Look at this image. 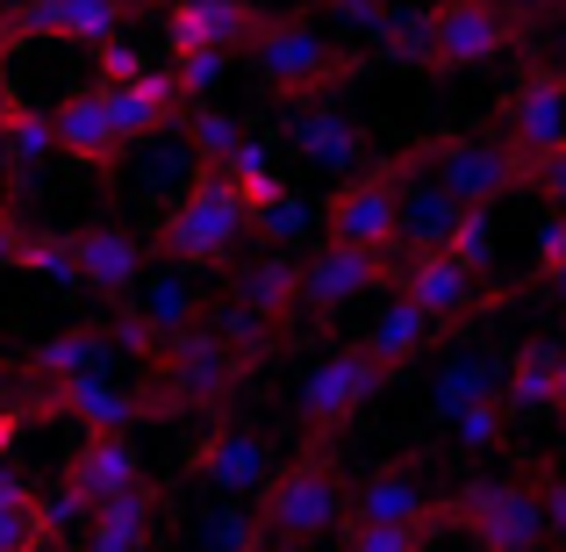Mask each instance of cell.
Wrapping results in <instances>:
<instances>
[{
  "label": "cell",
  "mask_w": 566,
  "mask_h": 552,
  "mask_svg": "<svg viewBox=\"0 0 566 552\" xmlns=\"http://www.w3.org/2000/svg\"><path fill=\"white\" fill-rule=\"evenodd\" d=\"M0 152H8V173L29 180L43 158L57 152V129H51V108H14V123L0 129Z\"/></svg>",
  "instance_id": "35"
},
{
  "label": "cell",
  "mask_w": 566,
  "mask_h": 552,
  "mask_svg": "<svg viewBox=\"0 0 566 552\" xmlns=\"http://www.w3.org/2000/svg\"><path fill=\"white\" fill-rule=\"evenodd\" d=\"M129 316H137L144 331L158 337V352H166L172 337H187L193 323L208 316V309H201V294H193V273H187V265H172V259H166V265H158L151 280H137V309H129Z\"/></svg>",
  "instance_id": "26"
},
{
  "label": "cell",
  "mask_w": 566,
  "mask_h": 552,
  "mask_svg": "<svg viewBox=\"0 0 566 552\" xmlns=\"http://www.w3.org/2000/svg\"><path fill=\"white\" fill-rule=\"evenodd\" d=\"M94 72H101V86H123V80H137V72H151V65H144V51H129V43L115 37V43L94 51Z\"/></svg>",
  "instance_id": "43"
},
{
  "label": "cell",
  "mask_w": 566,
  "mask_h": 552,
  "mask_svg": "<svg viewBox=\"0 0 566 552\" xmlns=\"http://www.w3.org/2000/svg\"><path fill=\"white\" fill-rule=\"evenodd\" d=\"M230 65H237V58H222V51H180V58H172V80H180L187 101H208L222 80H230Z\"/></svg>",
  "instance_id": "39"
},
{
  "label": "cell",
  "mask_w": 566,
  "mask_h": 552,
  "mask_svg": "<svg viewBox=\"0 0 566 552\" xmlns=\"http://www.w3.org/2000/svg\"><path fill=\"white\" fill-rule=\"evenodd\" d=\"M395 294H401V302H416L438 331H459V323H473L488 309V288L467 273V265H452L444 251H423V259L395 265Z\"/></svg>",
  "instance_id": "19"
},
{
  "label": "cell",
  "mask_w": 566,
  "mask_h": 552,
  "mask_svg": "<svg viewBox=\"0 0 566 552\" xmlns=\"http://www.w3.org/2000/svg\"><path fill=\"white\" fill-rule=\"evenodd\" d=\"M430 337H438V323H430V316H423V309H416V302H401V294H395V302H387L380 316H374V331H366L359 345L374 352V360H380L387 373H401V366L416 360V352L430 345Z\"/></svg>",
  "instance_id": "30"
},
{
  "label": "cell",
  "mask_w": 566,
  "mask_h": 552,
  "mask_svg": "<svg viewBox=\"0 0 566 552\" xmlns=\"http://www.w3.org/2000/svg\"><path fill=\"white\" fill-rule=\"evenodd\" d=\"M29 8V0H0V14H8V22H14V14H22Z\"/></svg>",
  "instance_id": "54"
},
{
  "label": "cell",
  "mask_w": 566,
  "mask_h": 552,
  "mask_svg": "<svg viewBox=\"0 0 566 552\" xmlns=\"http://www.w3.org/2000/svg\"><path fill=\"white\" fill-rule=\"evenodd\" d=\"M345 552H423V531H374V524H352Z\"/></svg>",
  "instance_id": "45"
},
{
  "label": "cell",
  "mask_w": 566,
  "mask_h": 552,
  "mask_svg": "<svg viewBox=\"0 0 566 552\" xmlns=\"http://www.w3.org/2000/svg\"><path fill=\"white\" fill-rule=\"evenodd\" d=\"M151 524H158V496H151V481H144V488H129L123 502L86 517L80 552H144L151 545Z\"/></svg>",
  "instance_id": "29"
},
{
  "label": "cell",
  "mask_w": 566,
  "mask_h": 552,
  "mask_svg": "<svg viewBox=\"0 0 566 552\" xmlns=\"http://www.w3.org/2000/svg\"><path fill=\"white\" fill-rule=\"evenodd\" d=\"M538 488V517H545V545H559L566 552V473H545V481H531Z\"/></svg>",
  "instance_id": "42"
},
{
  "label": "cell",
  "mask_w": 566,
  "mask_h": 552,
  "mask_svg": "<svg viewBox=\"0 0 566 552\" xmlns=\"http://www.w3.org/2000/svg\"><path fill=\"white\" fill-rule=\"evenodd\" d=\"M259 539L265 545H323L345 524V481L323 452H302L294 467H280L259 496Z\"/></svg>",
  "instance_id": "4"
},
{
  "label": "cell",
  "mask_w": 566,
  "mask_h": 552,
  "mask_svg": "<svg viewBox=\"0 0 566 552\" xmlns=\"http://www.w3.org/2000/svg\"><path fill=\"white\" fill-rule=\"evenodd\" d=\"M502 381H510V352H495V345H452V352H444V366L430 373V416L452 424L459 409L502 402Z\"/></svg>",
  "instance_id": "22"
},
{
  "label": "cell",
  "mask_w": 566,
  "mask_h": 552,
  "mask_svg": "<svg viewBox=\"0 0 566 552\" xmlns=\"http://www.w3.org/2000/svg\"><path fill=\"white\" fill-rule=\"evenodd\" d=\"M22 424H29V416H22V409H14V402H8V409H0V452H8V445L22 438Z\"/></svg>",
  "instance_id": "50"
},
{
  "label": "cell",
  "mask_w": 566,
  "mask_h": 552,
  "mask_svg": "<svg viewBox=\"0 0 566 552\" xmlns=\"http://www.w3.org/2000/svg\"><path fill=\"white\" fill-rule=\"evenodd\" d=\"M222 302L244 309L251 323H265L273 337H287L294 316H302V259H294V251H259V259H237Z\"/></svg>",
  "instance_id": "15"
},
{
  "label": "cell",
  "mask_w": 566,
  "mask_h": 552,
  "mask_svg": "<svg viewBox=\"0 0 566 552\" xmlns=\"http://www.w3.org/2000/svg\"><path fill=\"white\" fill-rule=\"evenodd\" d=\"M374 288H395V259H380V251L316 244L302 259V316H337V309H352Z\"/></svg>",
  "instance_id": "16"
},
{
  "label": "cell",
  "mask_w": 566,
  "mask_h": 552,
  "mask_svg": "<svg viewBox=\"0 0 566 552\" xmlns=\"http://www.w3.org/2000/svg\"><path fill=\"white\" fill-rule=\"evenodd\" d=\"M14 108H22V94H14V80H8V58H0V129L14 123Z\"/></svg>",
  "instance_id": "49"
},
{
  "label": "cell",
  "mask_w": 566,
  "mask_h": 552,
  "mask_svg": "<svg viewBox=\"0 0 566 552\" xmlns=\"http://www.w3.org/2000/svg\"><path fill=\"white\" fill-rule=\"evenodd\" d=\"M401 180H409V158H380L359 180H345L323 208V244L345 251H380L395 259V208H401Z\"/></svg>",
  "instance_id": "8"
},
{
  "label": "cell",
  "mask_w": 566,
  "mask_h": 552,
  "mask_svg": "<svg viewBox=\"0 0 566 552\" xmlns=\"http://www.w3.org/2000/svg\"><path fill=\"white\" fill-rule=\"evenodd\" d=\"M444 259L452 265H467L473 280L495 265V208H467L459 216V230H452V244H444Z\"/></svg>",
  "instance_id": "38"
},
{
  "label": "cell",
  "mask_w": 566,
  "mask_h": 552,
  "mask_svg": "<svg viewBox=\"0 0 566 552\" xmlns=\"http://www.w3.org/2000/svg\"><path fill=\"white\" fill-rule=\"evenodd\" d=\"M553 416H566V352H559V387H553Z\"/></svg>",
  "instance_id": "52"
},
{
  "label": "cell",
  "mask_w": 566,
  "mask_h": 552,
  "mask_svg": "<svg viewBox=\"0 0 566 552\" xmlns=\"http://www.w3.org/2000/svg\"><path fill=\"white\" fill-rule=\"evenodd\" d=\"M123 8H129V0H123Z\"/></svg>",
  "instance_id": "56"
},
{
  "label": "cell",
  "mask_w": 566,
  "mask_h": 552,
  "mask_svg": "<svg viewBox=\"0 0 566 552\" xmlns=\"http://www.w3.org/2000/svg\"><path fill=\"white\" fill-rule=\"evenodd\" d=\"M273 473H280L273 438H259L251 424H208L193 445V481L216 488L222 502H259Z\"/></svg>",
  "instance_id": "12"
},
{
  "label": "cell",
  "mask_w": 566,
  "mask_h": 552,
  "mask_svg": "<svg viewBox=\"0 0 566 552\" xmlns=\"http://www.w3.org/2000/svg\"><path fill=\"white\" fill-rule=\"evenodd\" d=\"M72 259H80V288L101 294V302H123L144 280V237L123 230V222H86L72 230Z\"/></svg>",
  "instance_id": "21"
},
{
  "label": "cell",
  "mask_w": 566,
  "mask_h": 552,
  "mask_svg": "<svg viewBox=\"0 0 566 552\" xmlns=\"http://www.w3.org/2000/svg\"><path fill=\"white\" fill-rule=\"evenodd\" d=\"M495 129H502V144L524 158V173L538 166L545 152H559V144H566V65L524 72V80L510 86V101H502Z\"/></svg>",
  "instance_id": "13"
},
{
  "label": "cell",
  "mask_w": 566,
  "mask_h": 552,
  "mask_svg": "<svg viewBox=\"0 0 566 552\" xmlns=\"http://www.w3.org/2000/svg\"><path fill=\"white\" fill-rule=\"evenodd\" d=\"M0 552H43L36 496H29V502H0Z\"/></svg>",
  "instance_id": "40"
},
{
  "label": "cell",
  "mask_w": 566,
  "mask_h": 552,
  "mask_svg": "<svg viewBox=\"0 0 566 552\" xmlns=\"http://www.w3.org/2000/svg\"><path fill=\"white\" fill-rule=\"evenodd\" d=\"M259 552H316V545H259Z\"/></svg>",
  "instance_id": "55"
},
{
  "label": "cell",
  "mask_w": 566,
  "mask_h": 552,
  "mask_svg": "<svg viewBox=\"0 0 566 552\" xmlns=\"http://www.w3.org/2000/svg\"><path fill=\"white\" fill-rule=\"evenodd\" d=\"M459 216H467V208L423 173V152H409V180H401V208H395V251H409V259L444 251L452 230H459Z\"/></svg>",
  "instance_id": "23"
},
{
  "label": "cell",
  "mask_w": 566,
  "mask_h": 552,
  "mask_svg": "<svg viewBox=\"0 0 566 552\" xmlns=\"http://www.w3.org/2000/svg\"><path fill=\"white\" fill-rule=\"evenodd\" d=\"M502 8H516L524 22H545V14H566V0H502Z\"/></svg>",
  "instance_id": "48"
},
{
  "label": "cell",
  "mask_w": 566,
  "mask_h": 552,
  "mask_svg": "<svg viewBox=\"0 0 566 552\" xmlns=\"http://www.w3.org/2000/svg\"><path fill=\"white\" fill-rule=\"evenodd\" d=\"M22 416H72V424L86 430H129L144 416V395H129V387H115L108 373H80V381H57L43 387V395L14 402Z\"/></svg>",
  "instance_id": "20"
},
{
  "label": "cell",
  "mask_w": 566,
  "mask_h": 552,
  "mask_svg": "<svg viewBox=\"0 0 566 552\" xmlns=\"http://www.w3.org/2000/svg\"><path fill=\"white\" fill-rule=\"evenodd\" d=\"M438 517H452L481 552H545V517H538V488L531 481H467Z\"/></svg>",
  "instance_id": "7"
},
{
  "label": "cell",
  "mask_w": 566,
  "mask_h": 552,
  "mask_svg": "<svg viewBox=\"0 0 566 552\" xmlns=\"http://www.w3.org/2000/svg\"><path fill=\"white\" fill-rule=\"evenodd\" d=\"M244 137H251V129L237 123L230 108H216V101H201V108L180 115V144L193 152V166H201V173H222V166H230V152H237Z\"/></svg>",
  "instance_id": "31"
},
{
  "label": "cell",
  "mask_w": 566,
  "mask_h": 552,
  "mask_svg": "<svg viewBox=\"0 0 566 552\" xmlns=\"http://www.w3.org/2000/svg\"><path fill=\"white\" fill-rule=\"evenodd\" d=\"M345 524H374V531H430L438 524V496H430L416 459H380L359 473V488L345 496Z\"/></svg>",
  "instance_id": "10"
},
{
  "label": "cell",
  "mask_w": 566,
  "mask_h": 552,
  "mask_svg": "<svg viewBox=\"0 0 566 552\" xmlns=\"http://www.w3.org/2000/svg\"><path fill=\"white\" fill-rule=\"evenodd\" d=\"M531 244H538V265H531V273H553V265L566 259V216H553V208H545V216H538V237H531Z\"/></svg>",
  "instance_id": "46"
},
{
  "label": "cell",
  "mask_w": 566,
  "mask_h": 552,
  "mask_svg": "<svg viewBox=\"0 0 566 552\" xmlns=\"http://www.w3.org/2000/svg\"><path fill=\"white\" fill-rule=\"evenodd\" d=\"M14 265L36 273V280H51V288H80V259H72V237L65 230H29Z\"/></svg>",
  "instance_id": "36"
},
{
  "label": "cell",
  "mask_w": 566,
  "mask_h": 552,
  "mask_svg": "<svg viewBox=\"0 0 566 552\" xmlns=\"http://www.w3.org/2000/svg\"><path fill=\"white\" fill-rule=\"evenodd\" d=\"M559 352L553 337H531L510 352V381H502V409L510 416H553V387H559Z\"/></svg>",
  "instance_id": "28"
},
{
  "label": "cell",
  "mask_w": 566,
  "mask_h": 552,
  "mask_svg": "<svg viewBox=\"0 0 566 552\" xmlns=\"http://www.w3.org/2000/svg\"><path fill=\"white\" fill-rule=\"evenodd\" d=\"M287 152L302 158L308 173H331V180H359L366 158H374V137H366L359 115L331 108V94H323V101H294V108H287Z\"/></svg>",
  "instance_id": "11"
},
{
  "label": "cell",
  "mask_w": 566,
  "mask_h": 552,
  "mask_svg": "<svg viewBox=\"0 0 566 552\" xmlns=\"http://www.w3.org/2000/svg\"><path fill=\"white\" fill-rule=\"evenodd\" d=\"M259 360L230 345L216 323H193L187 337H172L166 352L151 360V387H144V409H222V402L244 387V373Z\"/></svg>",
  "instance_id": "3"
},
{
  "label": "cell",
  "mask_w": 566,
  "mask_h": 552,
  "mask_svg": "<svg viewBox=\"0 0 566 552\" xmlns=\"http://www.w3.org/2000/svg\"><path fill=\"white\" fill-rule=\"evenodd\" d=\"M108 108H115L123 144H151V137H172V129H180L187 94H180V80H172V65L166 72L151 65V72H137V80L108 86Z\"/></svg>",
  "instance_id": "25"
},
{
  "label": "cell",
  "mask_w": 566,
  "mask_h": 552,
  "mask_svg": "<svg viewBox=\"0 0 566 552\" xmlns=\"http://www.w3.org/2000/svg\"><path fill=\"white\" fill-rule=\"evenodd\" d=\"M387 381H395V373H387L366 345H337V352H323V360L308 366L302 395H294V416H302V430H308V452H323V438H331V430H345Z\"/></svg>",
  "instance_id": "6"
},
{
  "label": "cell",
  "mask_w": 566,
  "mask_h": 552,
  "mask_svg": "<svg viewBox=\"0 0 566 552\" xmlns=\"http://www.w3.org/2000/svg\"><path fill=\"white\" fill-rule=\"evenodd\" d=\"M123 352H115V331L108 323H72V331L43 337L36 352H29V381L57 387V381H80V373H108Z\"/></svg>",
  "instance_id": "27"
},
{
  "label": "cell",
  "mask_w": 566,
  "mask_h": 552,
  "mask_svg": "<svg viewBox=\"0 0 566 552\" xmlns=\"http://www.w3.org/2000/svg\"><path fill=\"white\" fill-rule=\"evenodd\" d=\"M51 129H57V152L72 158V166H86V173H115L129 158V144H123V129H115V108H108V86H72L65 101L51 108Z\"/></svg>",
  "instance_id": "18"
},
{
  "label": "cell",
  "mask_w": 566,
  "mask_h": 552,
  "mask_svg": "<svg viewBox=\"0 0 566 552\" xmlns=\"http://www.w3.org/2000/svg\"><path fill=\"white\" fill-rule=\"evenodd\" d=\"M237 244H251V208L222 173H201L180 201L158 216V251L187 273H208V265H230Z\"/></svg>",
  "instance_id": "2"
},
{
  "label": "cell",
  "mask_w": 566,
  "mask_h": 552,
  "mask_svg": "<svg viewBox=\"0 0 566 552\" xmlns=\"http://www.w3.org/2000/svg\"><path fill=\"white\" fill-rule=\"evenodd\" d=\"M374 58H387V65H409V72H430V14L423 8H395L374 29Z\"/></svg>",
  "instance_id": "34"
},
{
  "label": "cell",
  "mask_w": 566,
  "mask_h": 552,
  "mask_svg": "<svg viewBox=\"0 0 566 552\" xmlns=\"http://www.w3.org/2000/svg\"><path fill=\"white\" fill-rule=\"evenodd\" d=\"M423 173L452 194L459 208H495V201H510L516 187H531L524 158H516L502 137H444V144H423Z\"/></svg>",
  "instance_id": "9"
},
{
  "label": "cell",
  "mask_w": 566,
  "mask_h": 552,
  "mask_svg": "<svg viewBox=\"0 0 566 552\" xmlns=\"http://www.w3.org/2000/svg\"><path fill=\"white\" fill-rule=\"evenodd\" d=\"M538 288H545V294H553V302L566 309V259H559V265H553V273H545V280H538Z\"/></svg>",
  "instance_id": "51"
},
{
  "label": "cell",
  "mask_w": 566,
  "mask_h": 552,
  "mask_svg": "<svg viewBox=\"0 0 566 552\" xmlns=\"http://www.w3.org/2000/svg\"><path fill=\"white\" fill-rule=\"evenodd\" d=\"M273 14L259 0H166V51H222V58H244L259 43V29Z\"/></svg>",
  "instance_id": "14"
},
{
  "label": "cell",
  "mask_w": 566,
  "mask_h": 552,
  "mask_svg": "<svg viewBox=\"0 0 566 552\" xmlns=\"http://www.w3.org/2000/svg\"><path fill=\"white\" fill-rule=\"evenodd\" d=\"M22 237H29V230L8 216V208H0V273H14V259H22Z\"/></svg>",
  "instance_id": "47"
},
{
  "label": "cell",
  "mask_w": 566,
  "mask_h": 552,
  "mask_svg": "<svg viewBox=\"0 0 566 552\" xmlns=\"http://www.w3.org/2000/svg\"><path fill=\"white\" fill-rule=\"evenodd\" d=\"M8 43H14V22H8V14H0V58H8Z\"/></svg>",
  "instance_id": "53"
},
{
  "label": "cell",
  "mask_w": 566,
  "mask_h": 552,
  "mask_svg": "<svg viewBox=\"0 0 566 552\" xmlns=\"http://www.w3.org/2000/svg\"><path fill=\"white\" fill-rule=\"evenodd\" d=\"M531 187H538V201L553 208V216H566V144H559V152H545L538 166H531Z\"/></svg>",
  "instance_id": "44"
},
{
  "label": "cell",
  "mask_w": 566,
  "mask_h": 552,
  "mask_svg": "<svg viewBox=\"0 0 566 552\" xmlns=\"http://www.w3.org/2000/svg\"><path fill=\"white\" fill-rule=\"evenodd\" d=\"M57 488L94 517V510H108V502H123L129 488H144V459L123 430H86V445L65 459V481Z\"/></svg>",
  "instance_id": "17"
},
{
  "label": "cell",
  "mask_w": 566,
  "mask_h": 552,
  "mask_svg": "<svg viewBox=\"0 0 566 552\" xmlns=\"http://www.w3.org/2000/svg\"><path fill=\"white\" fill-rule=\"evenodd\" d=\"M308 230H316V208H308V194H302V187H280L273 201L251 216V237H259L265 251H294Z\"/></svg>",
  "instance_id": "32"
},
{
  "label": "cell",
  "mask_w": 566,
  "mask_h": 552,
  "mask_svg": "<svg viewBox=\"0 0 566 552\" xmlns=\"http://www.w3.org/2000/svg\"><path fill=\"white\" fill-rule=\"evenodd\" d=\"M259 517L244 510V502H208L201 517H193V552H259Z\"/></svg>",
  "instance_id": "33"
},
{
  "label": "cell",
  "mask_w": 566,
  "mask_h": 552,
  "mask_svg": "<svg viewBox=\"0 0 566 552\" xmlns=\"http://www.w3.org/2000/svg\"><path fill=\"white\" fill-rule=\"evenodd\" d=\"M423 14H430V72H481L531 43V22L502 0H423Z\"/></svg>",
  "instance_id": "5"
},
{
  "label": "cell",
  "mask_w": 566,
  "mask_h": 552,
  "mask_svg": "<svg viewBox=\"0 0 566 552\" xmlns=\"http://www.w3.org/2000/svg\"><path fill=\"white\" fill-rule=\"evenodd\" d=\"M316 8L331 14L337 29H366V37H374L387 14H395V0H316Z\"/></svg>",
  "instance_id": "41"
},
{
  "label": "cell",
  "mask_w": 566,
  "mask_h": 552,
  "mask_svg": "<svg viewBox=\"0 0 566 552\" xmlns=\"http://www.w3.org/2000/svg\"><path fill=\"white\" fill-rule=\"evenodd\" d=\"M129 22L123 0H29L22 14H14V43L22 37H57V43H86V51H101V43H115Z\"/></svg>",
  "instance_id": "24"
},
{
  "label": "cell",
  "mask_w": 566,
  "mask_h": 552,
  "mask_svg": "<svg viewBox=\"0 0 566 552\" xmlns=\"http://www.w3.org/2000/svg\"><path fill=\"white\" fill-rule=\"evenodd\" d=\"M444 430H452V445L467 459H488V452H502V438H510V409H502V402H481V409H459Z\"/></svg>",
  "instance_id": "37"
},
{
  "label": "cell",
  "mask_w": 566,
  "mask_h": 552,
  "mask_svg": "<svg viewBox=\"0 0 566 552\" xmlns=\"http://www.w3.org/2000/svg\"><path fill=\"white\" fill-rule=\"evenodd\" d=\"M244 58H251V80L273 101H287V108L294 101H323L337 80H359V65H366L359 51L331 43L316 22H302V14H273Z\"/></svg>",
  "instance_id": "1"
}]
</instances>
